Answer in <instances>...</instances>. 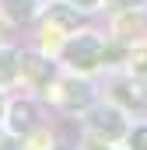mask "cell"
Wrapping results in <instances>:
<instances>
[{"mask_svg":"<svg viewBox=\"0 0 147 150\" xmlns=\"http://www.w3.org/2000/svg\"><path fill=\"white\" fill-rule=\"evenodd\" d=\"M116 59H119V45L112 42L109 28H98V25H88V21L77 32H70L67 42L60 45V52H56L60 70L84 74V77H102L109 67H116Z\"/></svg>","mask_w":147,"mask_h":150,"instance_id":"1","label":"cell"},{"mask_svg":"<svg viewBox=\"0 0 147 150\" xmlns=\"http://www.w3.org/2000/svg\"><path fill=\"white\" fill-rule=\"evenodd\" d=\"M42 98H46L60 115L77 119L84 108H91V105L102 98V77H84V74L60 70V74L49 80V87L42 91Z\"/></svg>","mask_w":147,"mask_h":150,"instance_id":"2","label":"cell"},{"mask_svg":"<svg viewBox=\"0 0 147 150\" xmlns=\"http://www.w3.org/2000/svg\"><path fill=\"white\" fill-rule=\"evenodd\" d=\"M130 122H133V115L126 112V108H119L112 98L102 94L91 108H84V112L77 115V133H88V136H98L105 143H119L123 147Z\"/></svg>","mask_w":147,"mask_h":150,"instance_id":"3","label":"cell"},{"mask_svg":"<svg viewBox=\"0 0 147 150\" xmlns=\"http://www.w3.org/2000/svg\"><path fill=\"white\" fill-rule=\"evenodd\" d=\"M105 28H109L112 42L119 49L144 42L147 38V0H133V4L112 0V7L105 11Z\"/></svg>","mask_w":147,"mask_h":150,"instance_id":"4","label":"cell"},{"mask_svg":"<svg viewBox=\"0 0 147 150\" xmlns=\"http://www.w3.org/2000/svg\"><path fill=\"white\" fill-rule=\"evenodd\" d=\"M102 94L112 98L119 108H126L133 119L147 115V80L133 77L130 70H123V67H109L102 74Z\"/></svg>","mask_w":147,"mask_h":150,"instance_id":"5","label":"cell"},{"mask_svg":"<svg viewBox=\"0 0 147 150\" xmlns=\"http://www.w3.org/2000/svg\"><path fill=\"white\" fill-rule=\"evenodd\" d=\"M42 101H46V98H39V94H18V98H7V101H4L0 122L7 126L11 136H18V143H21L28 133H35L39 126H46Z\"/></svg>","mask_w":147,"mask_h":150,"instance_id":"6","label":"cell"},{"mask_svg":"<svg viewBox=\"0 0 147 150\" xmlns=\"http://www.w3.org/2000/svg\"><path fill=\"white\" fill-rule=\"evenodd\" d=\"M42 7H46V0H0V18L11 28L35 25V18L42 14Z\"/></svg>","mask_w":147,"mask_h":150,"instance_id":"7","label":"cell"},{"mask_svg":"<svg viewBox=\"0 0 147 150\" xmlns=\"http://www.w3.org/2000/svg\"><path fill=\"white\" fill-rule=\"evenodd\" d=\"M116 67H123V70H130L133 77L147 80V38H144V42H137V45H126V49H119V59H116Z\"/></svg>","mask_w":147,"mask_h":150,"instance_id":"8","label":"cell"},{"mask_svg":"<svg viewBox=\"0 0 147 150\" xmlns=\"http://www.w3.org/2000/svg\"><path fill=\"white\" fill-rule=\"evenodd\" d=\"M123 150H147V115H140V119L130 122L126 140H123Z\"/></svg>","mask_w":147,"mask_h":150,"instance_id":"9","label":"cell"},{"mask_svg":"<svg viewBox=\"0 0 147 150\" xmlns=\"http://www.w3.org/2000/svg\"><path fill=\"white\" fill-rule=\"evenodd\" d=\"M67 7H74L77 14H84V18H98V14H105L112 7V0H63Z\"/></svg>","mask_w":147,"mask_h":150,"instance_id":"10","label":"cell"},{"mask_svg":"<svg viewBox=\"0 0 147 150\" xmlns=\"http://www.w3.org/2000/svg\"><path fill=\"white\" fill-rule=\"evenodd\" d=\"M7 28H11V25H7V21H4V18H0V49H4V45H7Z\"/></svg>","mask_w":147,"mask_h":150,"instance_id":"11","label":"cell"},{"mask_svg":"<svg viewBox=\"0 0 147 150\" xmlns=\"http://www.w3.org/2000/svg\"><path fill=\"white\" fill-rule=\"evenodd\" d=\"M46 4H53V0H46Z\"/></svg>","mask_w":147,"mask_h":150,"instance_id":"12","label":"cell"},{"mask_svg":"<svg viewBox=\"0 0 147 150\" xmlns=\"http://www.w3.org/2000/svg\"><path fill=\"white\" fill-rule=\"evenodd\" d=\"M119 150H123V147H119Z\"/></svg>","mask_w":147,"mask_h":150,"instance_id":"13","label":"cell"}]
</instances>
